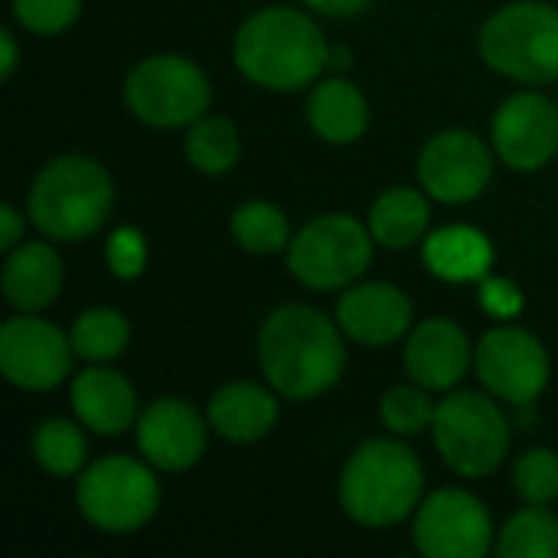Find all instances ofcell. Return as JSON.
<instances>
[{"label":"cell","instance_id":"6da1fadb","mask_svg":"<svg viewBox=\"0 0 558 558\" xmlns=\"http://www.w3.org/2000/svg\"><path fill=\"white\" fill-rule=\"evenodd\" d=\"M258 360L268 383L288 399L327 392L347 363L337 327L311 307H278L258 337Z\"/></svg>","mask_w":558,"mask_h":558},{"label":"cell","instance_id":"7a4b0ae2","mask_svg":"<svg viewBox=\"0 0 558 558\" xmlns=\"http://www.w3.org/2000/svg\"><path fill=\"white\" fill-rule=\"evenodd\" d=\"M235 62L265 88H304L327 65V43L311 16L288 7H268L239 29Z\"/></svg>","mask_w":558,"mask_h":558},{"label":"cell","instance_id":"3957f363","mask_svg":"<svg viewBox=\"0 0 558 558\" xmlns=\"http://www.w3.org/2000/svg\"><path fill=\"white\" fill-rule=\"evenodd\" d=\"M111 180L88 157H59L46 163L29 193V219L59 242L88 239L111 213Z\"/></svg>","mask_w":558,"mask_h":558},{"label":"cell","instance_id":"277c9868","mask_svg":"<svg viewBox=\"0 0 558 558\" xmlns=\"http://www.w3.org/2000/svg\"><path fill=\"white\" fill-rule=\"evenodd\" d=\"M418 458L396 441H366L343 471L340 500L363 526H389L405 520L422 494Z\"/></svg>","mask_w":558,"mask_h":558},{"label":"cell","instance_id":"5b68a950","mask_svg":"<svg viewBox=\"0 0 558 558\" xmlns=\"http://www.w3.org/2000/svg\"><path fill=\"white\" fill-rule=\"evenodd\" d=\"M481 52L510 78L553 82L558 78V10L536 0L504 7L487 20Z\"/></svg>","mask_w":558,"mask_h":558},{"label":"cell","instance_id":"8992f818","mask_svg":"<svg viewBox=\"0 0 558 558\" xmlns=\"http://www.w3.org/2000/svg\"><path fill=\"white\" fill-rule=\"evenodd\" d=\"M432 432L441 458L464 477H484L497 471L510 448L507 415L477 392L448 396L435 409Z\"/></svg>","mask_w":558,"mask_h":558},{"label":"cell","instance_id":"52a82bcc","mask_svg":"<svg viewBox=\"0 0 558 558\" xmlns=\"http://www.w3.org/2000/svg\"><path fill=\"white\" fill-rule=\"evenodd\" d=\"M369 258H373V242L366 226L343 213L307 222L288 252V265L294 278L317 291H330L356 281L366 271Z\"/></svg>","mask_w":558,"mask_h":558},{"label":"cell","instance_id":"ba28073f","mask_svg":"<svg viewBox=\"0 0 558 558\" xmlns=\"http://www.w3.org/2000/svg\"><path fill=\"white\" fill-rule=\"evenodd\" d=\"M128 108L154 128H180L209 108L206 75L180 56H150L124 82Z\"/></svg>","mask_w":558,"mask_h":558},{"label":"cell","instance_id":"9c48e42d","mask_svg":"<svg viewBox=\"0 0 558 558\" xmlns=\"http://www.w3.org/2000/svg\"><path fill=\"white\" fill-rule=\"evenodd\" d=\"M160 504L154 474L131 458H105L78 481V510L88 523L108 533L141 530Z\"/></svg>","mask_w":558,"mask_h":558},{"label":"cell","instance_id":"30bf717a","mask_svg":"<svg viewBox=\"0 0 558 558\" xmlns=\"http://www.w3.org/2000/svg\"><path fill=\"white\" fill-rule=\"evenodd\" d=\"M494 526L484 504L464 490L435 494L415 520V546L428 558H484Z\"/></svg>","mask_w":558,"mask_h":558},{"label":"cell","instance_id":"8fae6325","mask_svg":"<svg viewBox=\"0 0 558 558\" xmlns=\"http://www.w3.org/2000/svg\"><path fill=\"white\" fill-rule=\"evenodd\" d=\"M72 340L46 320L13 317L0 330V366L3 376L20 389H52L72 369Z\"/></svg>","mask_w":558,"mask_h":558},{"label":"cell","instance_id":"7c38bea8","mask_svg":"<svg viewBox=\"0 0 558 558\" xmlns=\"http://www.w3.org/2000/svg\"><path fill=\"white\" fill-rule=\"evenodd\" d=\"M477 373L494 396L513 405H530L549 383V356L533 333L500 327L477 347Z\"/></svg>","mask_w":558,"mask_h":558},{"label":"cell","instance_id":"4fadbf2b","mask_svg":"<svg viewBox=\"0 0 558 558\" xmlns=\"http://www.w3.org/2000/svg\"><path fill=\"white\" fill-rule=\"evenodd\" d=\"M490 150L468 131H445L428 141L418 160V177L435 199L468 203L490 180Z\"/></svg>","mask_w":558,"mask_h":558},{"label":"cell","instance_id":"5bb4252c","mask_svg":"<svg viewBox=\"0 0 558 558\" xmlns=\"http://www.w3.org/2000/svg\"><path fill=\"white\" fill-rule=\"evenodd\" d=\"M497 154L517 170H539L558 150V111L549 98L520 92L494 118Z\"/></svg>","mask_w":558,"mask_h":558},{"label":"cell","instance_id":"9a60e30c","mask_svg":"<svg viewBox=\"0 0 558 558\" xmlns=\"http://www.w3.org/2000/svg\"><path fill=\"white\" fill-rule=\"evenodd\" d=\"M137 445L160 471H186L206 451V425L193 405L180 399H160L141 415Z\"/></svg>","mask_w":558,"mask_h":558},{"label":"cell","instance_id":"2e32d148","mask_svg":"<svg viewBox=\"0 0 558 558\" xmlns=\"http://www.w3.org/2000/svg\"><path fill=\"white\" fill-rule=\"evenodd\" d=\"M337 317H340V327L353 340L369 343V347H383V343L399 340L409 330L412 304L399 288L373 281V284H360L350 294H343Z\"/></svg>","mask_w":558,"mask_h":558},{"label":"cell","instance_id":"e0dca14e","mask_svg":"<svg viewBox=\"0 0 558 558\" xmlns=\"http://www.w3.org/2000/svg\"><path fill=\"white\" fill-rule=\"evenodd\" d=\"M471 363L468 337L451 320H425L405 347V366L425 389H451Z\"/></svg>","mask_w":558,"mask_h":558},{"label":"cell","instance_id":"ac0fdd59","mask_svg":"<svg viewBox=\"0 0 558 558\" xmlns=\"http://www.w3.org/2000/svg\"><path fill=\"white\" fill-rule=\"evenodd\" d=\"M72 409L85 428L98 435H121L134 422L137 396L121 373L85 369L72 383Z\"/></svg>","mask_w":558,"mask_h":558},{"label":"cell","instance_id":"d6986e66","mask_svg":"<svg viewBox=\"0 0 558 558\" xmlns=\"http://www.w3.org/2000/svg\"><path fill=\"white\" fill-rule=\"evenodd\" d=\"M62 288V262L43 242L20 245L3 265V294L16 311H43Z\"/></svg>","mask_w":558,"mask_h":558},{"label":"cell","instance_id":"ffe728a7","mask_svg":"<svg viewBox=\"0 0 558 558\" xmlns=\"http://www.w3.org/2000/svg\"><path fill=\"white\" fill-rule=\"evenodd\" d=\"M213 428L229 441H258L278 422V402L255 383H232L209 402Z\"/></svg>","mask_w":558,"mask_h":558},{"label":"cell","instance_id":"44dd1931","mask_svg":"<svg viewBox=\"0 0 558 558\" xmlns=\"http://www.w3.org/2000/svg\"><path fill=\"white\" fill-rule=\"evenodd\" d=\"M307 118H311V128L324 141L353 144L366 131L369 108H366V98L360 95V88L353 82L330 78V82L314 88V95L307 101Z\"/></svg>","mask_w":558,"mask_h":558},{"label":"cell","instance_id":"7402d4cb","mask_svg":"<svg viewBox=\"0 0 558 558\" xmlns=\"http://www.w3.org/2000/svg\"><path fill=\"white\" fill-rule=\"evenodd\" d=\"M425 262L445 281H481L490 271L494 248L477 229L451 226L428 239Z\"/></svg>","mask_w":558,"mask_h":558},{"label":"cell","instance_id":"603a6c76","mask_svg":"<svg viewBox=\"0 0 558 558\" xmlns=\"http://www.w3.org/2000/svg\"><path fill=\"white\" fill-rule=\"evenodd\" d=\"M428 203L422 199V193L409 190V186H396L386 190L373 213H369V232L376 242L389 245V248H409L425 229H428Z\"/></svg>","mask_w":558,"mask_h":558},{"label":"cell","instance_id":"cb8c5ba5","mask_svg":"<svg viewBox=\"0 0 558 558\" xmlns=\"http://www.w3.org/2000/svg\"><path fill=\"white\" fill-rule=\"evenodd\" d=\"M128 320L111 311V307H95V311H85L75 324H72V347L82 360H92V363H105V360H114L121 356V350L128 347Z\"/></svg>","mask_w":558,"mask_h":558},{"label":"cell","instance_id":"d4e9b609","mask_svg":"<svg viewBox=\"0 0 558 558\" xmlns=\"http://www.w3.org/2000/svg\"><path fill=\"white\" fill-rule=\"evenodd\" d=\"M497 553L504 558H558V520L543 507L517 513L507 523Z\"/></svg>","mask_w":558,"mask_h":558},{"label":"cell","instance_id":"484cf974","mask_svg":"<svg viewBox=\"0 0 558 558\" xmlns=\"http://www.w3.org/2000/svg\"><path fill=\"white\" fill-rule=\"evenodd\" d=\"M186 157L203 173H222L239 160V134L222 118H199L186 137Z\"/></svg>","mask_w":558,"mask_h":558},{"label":"cell","instance_id":"4316f807","mask_svg":"<svg viewBox=\"0 0 558 558\" xmlns=\"http://www.w3.org/2000/svg\"><path fill=\"white\" fill-rule=\"evenodd\" d=\"M232 235L252 255H275L288 245V219L271 203H245L232 216Z\"/></svg>","mask_w":558,"mask_h":558},{"label":"cell","instance_id":"83f0119b","mask_svg":"<svg viewBox=\"0 0 558 558\" xmlns=\"http://www.w3.org/2000/svg\"><path fill=\"white\" fill-rule=\"evenodd\" d=\"M33 454L43 471H49L56 477H69L85 461V438L72 422L49 418L33 435Z\"/></svg>","mask_w":558,"mask_h":558},{"label":"cell","instance_id":"f1b7e54d","mask_svg":"<svg viewBox=\"0 0 558 558\" xmlns=\"http://www.w3.org/2000/svg\"><path fill=\"white\" fill-rule=\"evenodd\" d=\"M435 409L438 405H432V399L425 392H418L412 386H396L383 399V422L399 435H418V432L432 428Z\"/></svg>","mask_w":558,"mask_h":558},{"label":"cell","instance_id":"f546056e","mask_svg":"<svg viewBox=\"0 0 558 558\" xmlns=\"http://www.w3.org/2000/svg\"><path fill=\"white\" fill-rule=\"evenodd\" d=\"M517 490L533 504L546 507L558 497V458L546 448H533L517 461Z\"/></svg>","mask_w":558,"mask_h":558},{"label":"cell","instance_id":"4dcf8cb0","mask_svg":"<svg viewBox=\"0 0 558 558\" xmlns=\"http://www.w3.org/2000/svg\"><path fill=\"white\" fill-rule=\"evenodd\" d=\"M13 10H16V20L26 29H33V33H59L78 16L82 0H13Z\"/></svg>","mask_w":558,"mask_h":558},{"label":"cell","instance_id":"1f68e13d","mask_svg":"<svg viewBox=\"0 0 558 558\" xmlns=\"http://www.w3.org/2000/svg\"><path fill=\"white\" fill-rule=\"evenodd\" d=\"M108 265L118 278H137L144 268V239L137 229H118L108 239Z\"/></svg>","mask_w":558,"mask_h":558},{"label":"cell","instance_id":"d6a6232c","mask_svg":"<svg viewBox=\"0 0 558 558\" xmlns=\"http://www.w3.org/2000/svg\"><path fill=\"white\" fill-rule=\"evenodd\" d=\"M481 298H484V307L497 317H513L523 307V294L504 278H487Z\"/></svg>","mask_w":558,"mask_h":558},{"label":"cell","instance_id":"836d02e7","mask_svg":"<svg viewBox=\"0 0 558 558\" xmlns=\"http://www.w3.org/2000/svg\"><path fill=\"white\" fill-rule=\"evenodd\" d=\"M304 3L317 13H327V16H353V13L366 10L373 0H304Z\"/></svg>","mask_w":558,"mask_h":558},{"label":"cell","instance_id":"e575fe53","mask_svg":"<svg viewBox=\"0 0 558 558\" xmlns=\"http://www.w3.org/2000/svg\"><path fill=\"white\" fill-rule=\"evenodd\" d=\"M23 232V216L13 206L0 209V248H13Z\"/></svg>","mask_w":558,"mask_h":558},{"label":"cell","instance_id":"d590c367","mask_svg":"<svg viewBox=\"0 0 558 558\" xmlns=\"http://www.w3.org/2000/svg\"><path fill=\"white\" fill-rule=\"evenodd\" d=\"M0 46H3V62H0V75L10 78L13 75V65H16V46H13V36L3 29L0 33Z\"/></svg>","mask_w":558,"mask_h":558},{"label":"cell","instance_id":"8d00e7d4","mask_svg":"<svg viewBox=\"0 0 558 558\" xmlns=\"http://www.w3.org/2000/svg\"><path fill=\"white\" fill-rule=\"evenodd\" d=\"M353 62L350 49H327V69H347Z\"/></svg>","mask_w":558,"mask_h":558}]
</instances>
